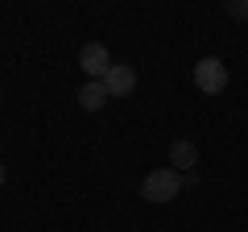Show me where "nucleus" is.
<instances>
[{
	"label": "nucleus",
	"instance_id": "f257e3e1",
	"mask_svg": "<svg viewBox=\"0 0 248 232\" xmlns=\"http://www.w3.org/2000/svg\"><path fill=\"white\" fill-rule=\"evenodd\" d=\"M141 195L149 199V203H174L178 195H182V174H178L174 166H161V170H149L141 182Z\"/></svg>",
	"mask_w": 248,
	"mask_h": 232
},
{
	"label": "nucleus",
	"instance_id": "f03ea898",
	"mask_svg": "<svg viewBox=\"0 0 248 232\" xmlns=\"http://www.w3.org/2000/svg\"><path fill=\"white\" fill-rule=\"evenodd\" d=\"M79 66H83V75L87 79H95V83H104L108 79V71H112V54H108V46H99V42H87L79 50Z\"/></svg>",
	"mask_w": 248,
	"mask_h": 232
},
{
	"label": "nucleus",
	"instance_id": "7ed1b4c3",
	"mask_svg": "<svg viewBox=\"0 0 248 232\" xmlns=\"http://www.w3.org/2000/svg\"><path fill=\"white\" fill-rule=\"evenodd\" d=\"M195 87L207 91V96H219V91L228 87V66H223L219 58H199L195 63Z\"/></svg>",
	"mask_w": 248,
	"mask_h": 232
},
{
	"label": "nucleus",
	"instance_id": "20e7f679",
	"mask_svg": "<svg viewBox=\"0 0 248 232\" xmlns=\"http://www.w3.org/2000/svg\"><path fill=\"white\" fill-rule=\"evenodd\" d=\"M104 87H108V96H112V99H120V96H133V87H137V71H133L128 63H116L112 71H108Z\"/></svg>",
	"mask_w": 248,
	"mask_h": 232
},
{
	"label": "nucleus",
	"instance_id": "39448f33",
	"mask_svg": "<svg viewBox=\"0 0 248 232\" xmlns=\"http://www.w3.org/2000/svg\"><path fill=\"white\" fill-rule=\"evenodd\" d=\"M170 166H174L178 174H195V166H199V145H195V141H174V145H170Z\"/></svg>",
	"mask_w": 248,
	"mask_h": 232
},
{
	"label": "nucleus",
	"instance_id": "423d86ee",
	"mask_svg": "<svg viewBox=\"0 0 248 232\" xmlns=\"http://www.w3.org/2000/svg\"><path fill=\"white\" fill-rule=\"evenodd\" d=\"M108 99H112V96H108V87H104V83H95V79H87V83L79 87V104L87 108V112H99Z\"/></svg>",
	"mask_w": 248,
	"mask_h": 232
},
{
	"label": "nucleus",
	"instance_id": "0eeeda50",
	"mask_svg": "<svg viewBox=\"0 0 248 232\" xmlns=\"http://www.w3.org/2000/svg\"><path fill=\"white\" fill-rule=\"evenodd\" d=\"M228 17H236V21H248V0H232V4H228Z\"/></svg>",
	"mask_w": 248,
	"mask_h": 232
},
{
	"label": "nucleus",
	"instance_id": "6e6552de",
	"mask_svg": "<svg viewBox=\"0 0 248 232\" xmlns=\"http://www.w3.org/2000/svg\"><path fill=\"white\" fill-rule=\"evenodd\" d=\"M0 187H4V162H0Z\"/></svg>",
	"mask_w": 248,
	"mask_h": 232
}]
</instances>
